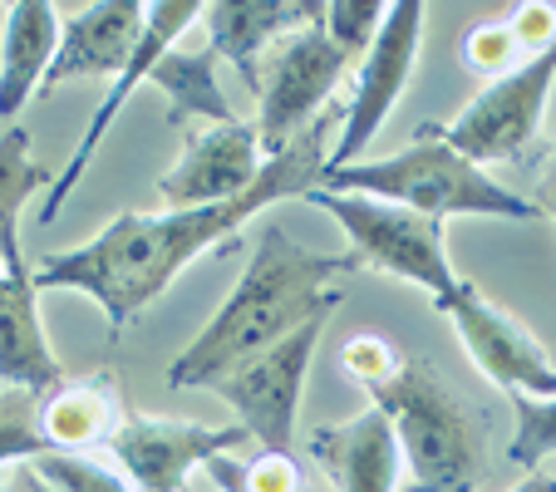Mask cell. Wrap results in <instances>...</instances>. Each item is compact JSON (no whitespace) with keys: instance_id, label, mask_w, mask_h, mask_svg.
Masks as SVG:
<instances>
[{"instance_id":"6da1fadb","label":"cell","mask_w":556,"mask_h":492,"mask_svg":"<svg viewBox=\"0 0 556 492\" xmlns=\"http://www.w3.org/2000/svg\"><path fill=\"white\" fill-rule=\"evenodd\" d=\"M330 128H336V114H320L311 128H301L281 153L266 157L262 178H256L242 198L217 202V207H188V212H168V207L124 212V217L109 222L94 241L35 262V291L94 295L109 320V336H118V330H124L128 320H138L198 256L227 247L256 212L276 207V202L305 198L311 188H320L326 157H330Z\"/></svg>"},{"instance_id":"7a4b0ae2","label":"cell","mask_w":556,"mask_h":492,"mask_svg":"<svg viewBox=\"0 0 556 492\" xmlns=\"http://www.w3.org/2000/svg\"><path fill=\"white\" fill-rule=\"evenodd\" d=\"M355 266L359 262L350 252H311L291 231L262 227L242 281L231 286L227 301L217 305V315L178 350V359L168 365V384L212 389L222 375H231L252 355L281 345L305 320L336 311L340 305L336 281L345 272H355Z\"/></svg>"},{"instance_id":"3957f363","label":"cell","mask_w":556,"mask_h":492,"mask_svg":"<svg viewBox=\"0 0 556 492\" xmlns=\"http://www.w3.org/2000/svg\"><path fill=\"white\" fill-rule=\"evenodd\" d=\"M326 192H359V198H379L394 207H409L419 217H513V222H536V202H527L522 192L503 188L488 168L468 163L463 153H453L439 134H424L414 143H404L400 153L375 157V163H350L320 178Z\"/></svg>"},{"instance_id":"277c9868","label":"cell","mask_w":556,"mask_h":492,"mask_svg":"<svg viewBox=\"0 0 556 492\" xmlns=\"http://www.w3.org/2000/svg\"><path fill=\"white\" fill-rule=\"evenodd\" d=\"M400 439V458L409 463L414 488L424 492H472L483 472V429L463 399L424 359H404L384 384L365 389Z\"/></svg>"},{"instance_id":"5b68a950","label":"cell","mask_w":556,"mask_h":492,"mask_svg":"<svg viewBox=\"0 0 556 492\" xmlns=\"http://www.w3.org/2000/svg\"><path fill=\"white\" fill-rule=\"evenodd\" d=\"M301 202L330 212L336 227L345 231V252L355 256L359 266L384 276H400L409 286H424L433 301L458 286V272L448 262V247H443V222L419 217L409 207H394V202L379 198H359V192H326L311 188Z\"/></svg>"},{"instance_id":"8992f818","label":"cell","mask_w":556,"mask_h":492,"mask_svg":"<svg viewBox=\"0 0 556 492\" xmlns=\"http://www.w3.org/2000/svg\"><path fill=\"white\" fill-rule=\"evenodd\" d=\"M330 315H315L305 320L295 336H286L281 345L262 350L252 355L247 365H237L231 375H222L212 384V394L237 414L252 443L271 453H291L295 449V414H301V394H305V375H311V359H315V345L326 336Z\"/></svg>"},{"instance_id":"52a82bcc","label":"cell","mask_w":556,"mask_h":492,"mask_svg":"<svg viewBox=\"0 0 556 492\" xmlns=\"http://www.w3.org/2000/svg\"><path fill=\"white\" fill-rule=\"evenodd\" d=\"M556 85V45L532 60H522L513 74L493 79L483 94L472 99L453 124L433 128L453 153H463L468 163H507V157L527 153L532 138L542 134V114H546V99H552Z\"/></svg>"},{"instance_id":"ba28073f","label":"cell","mask_w":556,"mask_h":492,"mask_svg":"<svg viewBox=\"0 0 556 492\" xmlns=\"http://www.w3.org/2000/svg\"><path fill=\"white\" fill-rule=\"evenodd\" d=\"M424 15L429 11H424L419 0H400V5H389L375 45H369L365 60H359L355 89H350L345 109H340V138L330 143L326 173L350 168V163L369 148V138L384 128V118L394 114L400 94L409 89V79H414V60H419V45H424Z\"/></svg>"},{"instance_id":"9c48e42d","label":"cell","mask_w":556,"mask_h":492,"mask_svg":"<svg viewBox=\"0 0 556 492\" xmlns=\"http://www.w3.org/2000/svg\"><path fill=\"white\" fill-rule=\"evenodd\" d=\"M252 443L242 424H198V419H153V414H124L109 433V458L118 463L134 492H188V478L207 468L222 453Z\"/></svg>"},{"instance_id":"30bf717a","label":"cell","mask_w":556,"mask_h":492,"mask_svg":"<svg viewBox=\"0 0 556 492\" xmlns=\"http://www.w3.org/2000/svg\"><path fill=\"white\" fill-rule=\"evenodd\" d=\"M345 70H350V60L340 54V45L320 25H305V30L286 35L276 45V60L266 64V79L256 85V94H262L256 143H262L266 157H276L301 128H311L320 118L315 109L336 94Z\"/></svg>"},{"instance_id":"8fae6325","label":"cell","mask_w":556,"mask_h":492,"mask_svg":"<svg viewBox=\"0 0 556 492\" xmlns=\"http://www.w3.org/2000/svg\"><path fill=\"white\" fill-rule=\"evenodd\" d=\"M453 320L463 350L503 394H532L546 399L556 394V365L536 336L527 330L517 315H507L503 305H493L472 281H458L443 301H433Z\"/></svg>"},{"instance_id":"7c38bea8","label":"cell","mask_w":556,"mask_h":492,"mask_svg":"<svg viewBox=\"0 0 556 492\" xmlns=\"http://www.w3.org/2000/svg\"><path fill=\"white\" fill-rule=\"evenodd\" d=\"M262 143L256 128L231 118V124H202L182 138V153L163 178H157V198L168 212L188 207H217V202L242 198L256 178H262Z\"/></svg>"},{"instance_id":"4fadbf2b","label":"cell","mask_w":556,"mask_h":492,"mask_svg":"<svg viewBox=\"0 0 556 492\" xmlns=\"http://www.w3.org/2000/svg\"><path fill=\"white\" fill-rule=\"evenodd\" d=\"M198 21H202V5H192V0H157V5H143V35H138L134 60H128V70L118 74L114 85H109L104 104H99V114L89 118L85 138H79L74 157L64 163V173H54V188L45 192L40 222H54V217H60V207L70 202V192L79 188V178L89 173V163H94L99 143H104V134L114 128V118L124 114V104L134 99V89L153 79V64L163 60V54H168L178 40H188V30H192Z\"/></svg>"},{"instance_id":"5bb4252c","label":"cell","mask_w":556,"mask_h":492,"mask_svg":"<svg viewBox=\"0 0 556 492\" xmlns=\"http://www.w3.org/2000/svg\"><path fill=\"white\" fill-rule=\"evenodd\" d=\"M143 35V0H94L60 21V50L40 94L70 85V79H118L128 70Z\"/></svg>"},{"instance_id":"9a60e30c","label":"cell","mask_w":556,"mask_h":492,"mask_svg":"<svg viewBox=\"0 0 556 492\" xmlns=\"http://www.w3.org/2000/svg\"><path fill=\"white\" fill-rule=\"evenodd\" d=\"M311 453L340 492H394L400 482V439L375 404L345 424H315L305 433Z\"/></svg>"},{"instance_id":"2e32d148","label":"cell","mask_w":556,"mask_h":492,"mask_svg":"<svg viewBox=\"0 0 556 492\" xmlns=\"http://www.w3.org/2000/svg\"><path fill=\"white\" fill-rule=\"evenodd\" d=\"M64 384V365L54 359L40 325V291L30 276H11L0 266V389L50 394Z\"/></svg>"},{"instance_id":"e0dca14e","label":"cell","mask_w":556,"mask_h":492,"mask_svg":"<svg viewBox=\"0 0 556 492\" xmlns=\"http://www.w3.org/2000/svg\"><path fill=\"white\" fill-rule=\"evenodd\" d=\"M315 21H320V5H305V0H217V5H202L207 50L217 60L237 64L247 85H262L256 54L266 45L286 40V35L305 30Z\"/></svg>"},{"instance_id":"ac0fdd59","label":"cell","mask_w":556,"mask_h":492,"mask_svg":"<svg viewBox=\"0 0 556 492\" xmlns=\"http://www.w3.org/2000/svg\"><path fill=\"white\" fill-rule=\"evenodd\" d=\"M60 50V5L50 0H11L0 11V118H15Z\"/></svg>"},{"instance_id":"d6986e66","label":"cell","mask_w":556,"mask_h":492,"mask_svg":"<svg viewBox=\"0 0 556 492\" xmlns=\"http://www.w3.org/2000/svg\"><path fill=\"white\" fill-rule=\"evenodd\" d=\"M118 419H124V408H118L109 375L64 379L60 389L40 399V433L50 453H89L94 443H109Z\"/></svg>"},{"instance_id":"ffe728a7","label":"cell","mask_w":556,"mask_h":492,"mask_svg":"<svg viewBox=\"0 0 556 492\" xmlns=\"http://www.w3.org/2000/svg\"><path fill=\"white\" fill-rule=\"evenodd\" d=\"M54 173L45 163H35L30 134L21 124L0 134V266L11 276H30L35 266L21 252V212L35 192H50Z\"/></svg>"},{"instance_id":"44dd1931","label":"cell","mask_w":556,"mask_h":492,"mask_svg":"<svg viewBox=\"0 0 556 492\" xmlns=\"http://www.w3.org/2000/svg\"><path fill=\"white\" fill-rule=\"evenodd\" d=\"M153 85L168 94V118L173 124H231V109H227V94L217 85V54L202 45H173L163 60L153 64Z\"/></svg>"},{"instance_id":"7402d4cb","label":"cell","mask_w":556,"mask_h":492,"mask_svg":"<svg viewBox=\"0 0 556 492\" xmlns=\"http://www.w3.org/2000/svg\"><path fill=\"white\" fill-rule=\"evenodd\" d=\"M207 478L222 492H311L301 463L291 453H271V449H262L256 458H242V463L231 453H222V458L207 463Z\"/></svg>"},{"instance_id":"603a6c76","label":"cell","mask_w":556,"mask_h":492,"mask_svg":"<svg viewBox=\"0 0 556 492\" xmlns=\"http://www.w3.org/2000/svg\"><path fill=\"white\" fill-rule=\"evenodd\" d=\"M50 453L40 433V394L0 389V463H35Z\"/></svg>"},{"instance_id":"cb8c5ba5","label":"cell","mask_w":556,"mask_h":492,"mask_svg":"<svg viewBox=\"0 0 556 492\" xmlns=\"http://www.w3.org/2000/svg\"><path fill=\"white\" fill-rule=\"evenodd\" d=\"M507 399L517 408V429H513V443H507V458L532 472L556 453V394H546V399L507 394Z\"/></svg>"},{"instance_id":"d4e9b609","label":"cell","mask_w":556,"mask_h":492,"mask_svg":"<svg viewBox=\"0 0 556 492\" xmlns=\"http://www.w3.org/2000/svg\"><path fill=\"white\" fill-rule=\"evenodd\" d=\"M384 15H389V5H379V0H330V5H320V21L315 25L340 45L345 60H365Z\"/></svg>"},{"instance_id":"484cf974","label":"cell","mask_w":556,"mask_h":492,"mask_svg":"<svg viewBox=\"0 0 556 492\" xmlns=\"http://www.w3.org/2000/svg\"><path fill=\"white\" fill-rule=\"evenodd\" d=\"M54 492H134L114 468L85 458V453H45L30 463Z\"/></svg>"},{"instance_id":"4316f807","label":"cell","mask_w":556,"mask_h":492,"mask_svg":"<svg viewBox=\"0 0 556 492\" xmlns=\"http://www.w3.org/2000/svg\"><path fill=\"white\" fill-rule=\"evenodd\" d=\"M522 60H527V54L517 50L507 21H483V25H472V30L463 35V64H468V74L503 79V74H513Z\"/></svg>"},{"instance_id":"83f0119b","label":"cell","mask_w":556,"mask_h":492,"mask_svg":"<svg viewBox=\"0 0 556 492\" xmlns=\"http://www.w3.org/2000/svg\"><path fill=\"white\" fill-rule=\"evenodd\" d=\"M404 359H409V355H404L394 340H384V336H350L345 345H340V369H345L359 389L384 384V379L394 375Z\"/></svg>"},{"instance_id":"f1b7e54d","label":"cell","mask_w":556,"mask_h":492,"mask_svg":"<svg viewBox=\"0 0 556 492\" xmlns=\"http://www.w3.org/2000/svg\"><path fill=\"white\" fill-rule=\"evenodd\" d=\"M507 30H513L517 50H522L527 60L552 50L556 45V5H546V0H522V5L507 15Z\"/></svg>"},{"instance_id":"f546056e","label":"cell","mask_w":556,"mask_h":492,"mask_svg":"<svg viewBox=\"0 0 556 492\" xmlns=\"http://www.w3.org/2000/svg\"><path fill=\"white\" fill-rule=\"evenodd\" d=\"M536 212L556 222V153H552V163H546V173H542V188H536Z\"/></svg>"},{"instance_id":"4dcf8cb0","label":"cell","mask_w":556,"mask_h":492,"mask_svg":"<svg viewBox=\"0 0 556 492\" xmlns=\"http://www.w3.org/2000/svg\"><path fill=\"white\" fill-rule=\"evenodd\" d=\"M5 492H54V488L30 468V463H21V468L11 472V482H5Z\"/></svg>"},{"instance_id":"1f68e13d","label":"cell","mask_w":556,"mask_h":492,"mask_svg":"<svg viewBox=\"0 0 556 492\" xmlns=\"http://www.w3.org/2000/svg\"><path fill=\"white\" fill-rule=\"evenodd\" d=\"M513 492H556V472L552 468H532Z\"/></svg>"},{"instance_id":"d6a6232c","label":"cell","mask_w":556,"mask_h":492,"mask_svg":"<svg viewBox=\"0 0 556 492\" xmlns=\"http://www.w3.org/2000/svg\"><path fill=\"white\" fill-rule=\"evenodd\" d=\"M404 492H424V488H404Z\"/></svg>"},{"instance_id":"836d02e7","label":"cell","mask_w":556,"mask_h":492,"mask_svg":"<svg viewBox=\"0 0 556 492\" xmlns=\"http://www.w3.org/2000/svg\"><path fill=\"white\" fill-rule=\"evenodd\" d=\"M0 492H5V482H0Z\"/></svg>"}]
</instances>
